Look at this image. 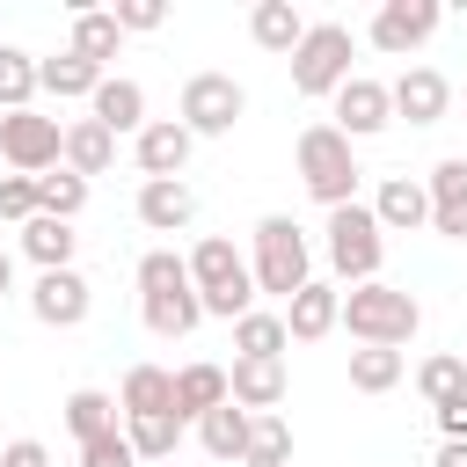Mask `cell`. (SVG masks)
I'll use <instances>...</instances> for the list:
<instances>
[{"mask_svg":"<svg viewBox=\"0 0 467 467\" xmlns=\"http://www.w3.org/2000/svg\"><path fill=\"white\" fill-rule=\"evenodd\" d=\"M336 328H350L358 343L401 350V343L423 328V306H416V292H401V285L372 277V285H350V292H343V314H336Z\"/></svg>","mask_w":467,"mask_h":467,"instance_id":"4","label":"cell"},{"mask_svg":"<svg viewBox=\"0 0 467 467\" xmlns=\"http://www.w3.org/2000/svg\"><path fill=\"white\" fill-rule=\"evenodd\" d=\"M431 416H438V438H467V387L445 394V401H431Z\"/></svg>","mask_w":467,"mask_h":467,"instance_id":"40","label":"cell"},{"mask_svg":"<svg viewBox=\"0 0 467 467\" xmlns=\"http://www.w3.org/2000/svg\"><path fill=\"white\" fill-rule=\"evenodd\" d=\"M182 270H190V285H197V306H204V321H241V314L255 306L248 255H241L226 234H204V241L182 255Z\"/></svg>","mask_w":467,"mask_h":467,"instance_id":"3","label":"cell"},{"mask_svg":"<svg viewBox=\"0 0 467 467\" xmlns=\"http://www.w3.org/2000/svg\"><path fill=\"white\" fill-rule=\"evenodd\" d=\"M372 219H379V234H416V226H431L423 182H416V175H387V182L372 190Z\"/></svg>","mask_w":467,"mask_h":467,"instance_id":"19","label":"cell"},{"mask_svg":"<svg viewBox=\"0 0 467 467\" xmlns=\"http://www.w3.org/2000/svg\"><path fill=\"white\" fill-rule=\"evenodd\" d=\"M58 146H66V124L58 117H36V109H7L0 117V161L15 175H51L58 168Z\"/></svg>","mask_w":467,"mask_h":467,"instance_id":"9","label":"cell"},{"mask_svg":"<svg viewBox=\"0 0 467 467\" xmlns=\"http://www.w3.org/2000/svg\"><path fill=\"white\" fill-rule=\"evenodd\" d=\"M66 431L88 445V438H102V431H117V394H102V387H73L66 394Z\"/></svg>","mask_w":467,"mask_h":467,"instance_id":"31","label":"cell"},{"mask_svg":"<svg viewBox=\"0 0 467 467\" xmlns=\"http://www.w3.org/2000/svg\"><path fill=\"white\" fill-rule=\"evenodd\" d=\"M7 292H15V255L0 248V299H7Z\"/></svg>","mask_w":467,"mask_h":467,"instance_id":"43","label":"cell"},{"mask_svg":"<svg viewBox=\"0 0 467 467\" xmlns=\"http://www.w3.org/2000/svg\"><path fill=\"white\" fill-rule=\"evenodd\" d=\"M387 102H394V117H409V124L423 131V124H445V109H452V80H445L438 66H401V73L387 80Z\"/></svg>","mask_w":467,"mask_h":467,"instance_id":"11","label":"cell"},{"mask_svg":"<svg viewBox=\"0 0 467 467\" xmlns=\"http://www.w3.org/2000/svg\"><path fill=\"white\" fill-rule=\"evenodd\" d=\"M423 197H431V234L467 241V153H445L423 175Z\"/></svg>","mask_w":467,"mask_h":467,"instance_id":"15","label":"cell"},{"mask_svg":"<svg viewBox=\"0 0 467 467\" xmlns=\"http://www.w3.org/2000/svg\"><path fill=\"white\" fill-rule=\"evenodd\" d=\"M438 22H445V7L438 0H379V15H372V51H387V58H409V51H423L431 36H438Z\"/></svg>","mask_w":467,"mask_h":467,"instance_id":"10","label":"cell"},{"mask_svg":"<svg viewBox=\"0 0 467 467\" xmlns=\"http://www.w3.org/2000/svg\"><path fill=\"white\" fill-rule=\"evenodd\" d=\"M248 277H255V299H292L306 277H314V248H306V226L292 212H263L255 234H248Z\"/></svg>","mask_w":467,"mask_h":467,"instance_id":"2","label":"cell"},{"mask_svg":"<svg viewBox=\"0 0 467 467\" xmlns=\"http://www.w3.org/2000/svg\"><path fill=\"white\" fill-rule=\"evenodd\" d=\"M124 438H131L139 460H168V452L182 445V423H175V416H124Z\"/></svg>","mask_w":467,"mask_h":467,"instance_id":"35","label":"cell"},{"mask_svg":"<svg viewBox=\"0 0 467 467\" xmlns=\"http://www.w3.org/2000/svg\"><path fill=\"white\" fill-rule=\"evenodd\" d=\"M0 467H51V445L44 438H7L0 445Z\"/></svg>","mask_w":467,"mask_h":467,"instance_id":"41","label":"cell"},{"mask_svg":"<svg viewBox=\"0 0 467 467\" xmlns=\"http://www.w3.org/2000/svg\"><path fill=\"white\" fill-rule=\"evenodd\" d=\"M88 117H95L109 139H124V131L139 139V131H146V88L124 80V73H102V88L88 95Z\"/></svg>","mask_w":467,"mask_h":467,"instance_id":"18","label":"cell"},{"mask_svg":"<svg viewBox=\"0 0 467 467\" xmlns=\"http://www.w3.org/2000/svg\"><path fill=\"white\" fill-rule=\"evenodd\" d=\"M80 467H139V452H131V438H124V431H102V438H88V445H80Z\"/></svg>","mask_w":467,"mask_h":467,"instance_id":"38","label":"cell"},{"mask_svg":"<svg viewBox=\"0 0 467 467\" xmlns=\"http://www.w3.org/2000/svg\"><path fill=\"white\" fill-rule=\"evenodd\" d=\"M452 95H460V102H467V88H452Z\"/></svg>","mask_w":467,"mask_h":467,"instance_id":"44","label":"cell"},{"mask_svg":"<svg viewBox=\"0 0 467 467\" xmlns=\"http://www.w3.org/2000/svg\"><path fill=\"white\" fill-rule=\"evenodd\" d=\"M292 161H299V182H306V197L321 204V212H336V204H358V146L336 131V124H306L299 131V146H292Z\"/></svg>","mask_w":467,"mask_h":467,"instance_id":"5","label":"cell"},{"mask_svg":"<svg viewBox=\"0 0 467 467\" xmlns=\"http://www.w3.org/2000/svg\"><path fill=\"white\" fill-rule=\"evenodd\" d=\"M350 29L343 22H306V36H299V51H292V95H306V102H321V95H336L343 80H350Z\"/></svg>","mask_w":467,"mask_h":467,"instance_id":"7","label":"cell"},{"mask_svg":"<svg viewBox=\"0 0 467 467\" xmlns=\"http://www.w3.org/2000/svg\"><path fill=\"white\" fill-rule=\"evenodd\" d=\"M197 219V190L175 175V182H139V226H153V234H182Z\"/></svg>","mask_w":467,"mask_h":467,"instance_id":"20","label":"cell"},{"mask_svg":"<svg viewBox=\"0 0 467 467\" xmlns=\"http://www.w3.org/2000/svg\"><path fill=\"white\" fill-rule=\"evenodd\" d=\"M226 401V365H182L175 372V423H197V416H212Z\"/></svg>","mask_w":467,"mask_h":467,"instance_id":"24","label":"cell"},{"mask_svg":"<svg viewBox=\"0 0 467 467\" xmlns=\"http://www.w3.org/2000/svg\"><path fill=\"white\" fill-rule=\"evenodd\" d=\"M285 314H263V306H248L241 321H234V358H285Z\"/></svg>","mask_w":467,"mask_h":467,"instance_id":"29","label":"cell"},{"mask_svg":"<svg viewBox=\"0 0 467 467\" xmlns=\"http://www.w3.org/2000/svg\"><path fill=\"white\" fill-rule=\"evenodd\" d=\"M190 153H197V139H190L175 117H146V131L131 139V161H139L146 182H175V175L190 168Z\"/></svg>","mask_w":467,"mask_h":467,"instance_id":"13","label":"cell"},{"mask_svg":"<svg viewBox=\"0 0 467 467\" xmlns=\"http://www.w3.org/2000/svg\"><path fill=\"white\" fill-rule=\"evenodd\" d=\"M328 102H336V131H343L350 146H358V139H379V131L394 124L387 80H365V73H350V80H343V88H336Z\"/></svg>","mask_w":467,"mask_h":467,"instance_id":"12","label":"cell"},{"mask_svg":"<svg viewBox=\"0 0 467 467\" xmlns=\"http://www.w3.org/2000/svg\"><path fill=\"white\" fill-rule=\"evenodd\" d=\"M197 445L212 452V460H241V445H248V409H234V401H219L212 416H197Z\"/></svg>","mask_w":467,"mask_h":467,"instance_id":"28","label":"cell"},{"mask_svg":"<svg viewBox=\"0 0 467 467\" xmlns=\"http://www.w3.org/2000/svg\"><path fill=\"white\" fill-rule=\"evenodd\" d=\"M36 88L58 95V102H80V95L102 88V66H88L80 51H58V58H36Z\"/></svg>","mask_w":467,"mask_h":467,"instance_id":"26","label":"cell"},{"mask_svg":"<svg viewBox=\"0 0 467 467\" xmlns=\"http://www.w3.org/2000/svg\"><path fill=\"white\" fill-rule=\"evenodd\" d=\"M139 321H146L161 343H182V336L204 321L197 285H190V270H182L175 248H146V255H139Z\"/></svg>","mask_w":467,"mask_h":467,"instance_id":"1","label":"cell"},{"mask_svg":"<svg viewBox=\"0 0 467 467\" xmlns=\"http://www.w3.org/2000/svg\"><path fill=\"white\" fill-rule=\"evenodd\" d=\"M117 44H124V29H117V15H109V7H73V44H66V51H80L88 66H102V73H109Z\"/></svg>","mask_w":467,"mask_h":467,"instance_id":"25","label":"cell"},{"mask_svg":"<svg viewBox=\"0 0 467 467\" xmlns=\"http://www.w3.org/2000/svg\"><path fill=\"white\" fill-rule=\"evenodd\" d=\"M29 95H36V51L0 44V117L7 109H29Z\"/></svg>","mask_w":467,"mask_h":467,"instance_id":"34","label":"cell"},{"mask_svg":"<svg viewBox=\"0 0 467 467\" xmlns=\"http://www.w3.org/2000/svg\"><path fill=\"white\" fill-rule=\"evenodd\" d=\"M241 467H292V431L285 416H248V445H241Z\"/></svg>","mask_w":467,"mask_h":467,"instance_id":"32","label":"cell"},{"mask_svg":"<svg viewBox=\"0 0 467 467\" xmlns=\"http://www.w3.org/2000/svg\"><path fill=\"white\" fill-rule=\"evenodd\" d=\"M241 117H248V88H241L234 73H190V80H182L175 124H182L190 139H226Z\"/></svg>","mask_w":467,"mask_h":467,"instance_id":"8","label":"cell"},{"mask_svg":"<svg viewBox=\"0 0 467 467\" xmlns=\"http://www.w3.org/2000/svg\"><path fill=\"white\" fill-rule=\"evenodd\" d=\"M117 416H175V372L168 365H131L124 394H117Z\"/></svg>","mask_w":467,"mask_h":467,"instance_id":"21","label":"cell"},{"mask_svg":"<svg viewBox=\"0 0 467 467\" xmlns=\"http://www.w3.org/2000/svg\"><path fill=\"white\" fill-rule=\"evenodd\" d=\"M431 467H467V438H445V445H438V460H431Z\"/></svg>","mask_w":467,"mask_h":467,"instance_id":"42","label":"cell"},{"mask_svg":"<svg viewBox=\"0 0 467 467\" xmlns=\"http://www.w3.org/2000/svg\"><path fill=\"white\" fill-rule=\"evenodd\" d=\"M109 15H117V29H124V36H146V29H161V22H168V7H161V0H117Z\"/></svg>","mask_w":467,"mask_h":467,"instance_id":"39","label":"cell"},{"mask_svg":"<svg viewBox=\"0 0 467 467\" xmlns=\"http://www.w3.org/2000/svg\"><path fill=\"white\" fill-rule=\"evenodd\" d=\"M460 387H467V358H460V350H438V358L416 365V394H423V401H445V394H460Z\"/></svg>","mask_w":467,"mask_h":467,"instance_id":"36","label":"cell"},{"mask_svg":"<svg viewBox=\"0 0 467 467\" xmlns=\"http://www.w3.org/2000/svg\"><path fill=\"white\" fill-rule=\"evenodd\" d=\"M36 212H44V219H66V226H73V219L88 212V182H80L73 168H51V175H36Z\"/></svg>","mask_w":467,"mask_h":467,"instance_id":"33","label":"cell"},{"mask_svg":"<svg viewBox=\"0 0 467 467\" xmlns=\"http://www.w3.org/2000/svg\"><path fill=\"white\" fill-rule=\"evenodd\" d=\"M0 219L7 226H29L36 219V175H0Z\"/></svg>","mask_w":467,"mask_h":467,"instance_id":"37","label":"cell"},{"mask_svg":"<svg viewBox=\"0 0 467 467\" xmlns=\"http://www.w3.org/2000/svg\"><path fill=\"white\" fill-rule=\"evenodd\" d=\"M321 255H328V270H336L343 285H372V277H379V263H387V234H379V219H372L365 197L328 212V226H321Z\"/></svg>","mask_w":467,"mask_h":467,"instance_id":"6","label":"cell"},{"mask_svg":"<svg viewBox=\"0 0 467 467\" xmlns=\"http://www.w3.org/2000/svg\"><path fill=\"white\" fill-rule=\"evenodd\" d=\"M73 241H80V234H73L66 219H44V212L22 226V255H29L36 270H73Z\"/></svg>","mask_w":467,"mask_h":467,"instance_id":"27","label":"cell"},{"mask_svg":"<svg viewBox=\"0 0 467 467\" xmlns=\"http://www.w3.org/2000/svg\"><path fill=\"white\" fill-rule=\"evenodd\" d=\"M226 401L248 416H270L285 401V358H234L226 365Z\"/></svg>","mask_w":467,"mask_h":467,"instance_id":"17","label":"cell"},{"mask_svg":"<svg viewBox=\"0 0 467 467\" xmlns=\"http://www.w3.org/2000/svg\"><path fill=\"white\" fill-rule=\"evenodd\" d=\"M248 36H255L263 51H277V58H292L299 36H306V15H299L292 0H255V7H248Z\"/></svg>","mask_w":467,"mask_h":467,"instance_id":"22","label":"cell"},{"mask_svg":"<svg viewBox=\"0 0 467 467\" xmlns=\"http://www.w3.org/2000/svg\"><path fill=\"white\" fill-rule=\"evenodd\" d=\"M109 161H117V139H109L95 117H73V124H66V146H58V168H73V175L88 182V175H102Z\"/></svg>","mask_w":467,"mask_h":467,"instance_id":"23","label":"cell"},{"mask_svg":"<svg viewBox=\"0 0 467 467\" xmlns=\"http://www.w3.org/2000/svg\"><path fill=\"white\" fill-rule=\"evenodd\" d=\"M336 314H343V285L306 277V285L285 299V336H292V343H321V336L336 328Z\"/></svg>","mask_w":467,"mask_h":467,"instance_id":"16","label":"cell"},{"mask_svg":"<svg viewBox=\"0 0 467 467\" xmlns=\"http://www.w3.org/2000/svg\"><path fill=\"white\" fill-rule=\"evenodd\" d=\"M401 372H409L401 350H379V343H358L350 350V387L358 394H387V387H401Z\"/></svg>","mask_w":467,"mask_h":467,"instance_id":"30","label":"cell"},{"mask_svg":"<svg viewBox=\"0 0 467 467\" xmlns=\"http://www.w3.org/2000/svg\"><path fill=\"white\" fill-rule=\"evenodd\" d=\"M88 306H95V292H88L80 270H36V285H29V314H36L44 328H80Z\"/></svg>","mask_w":467,"mask_h":467,"instance_id":"14","label":"cell"}]
</instances>
